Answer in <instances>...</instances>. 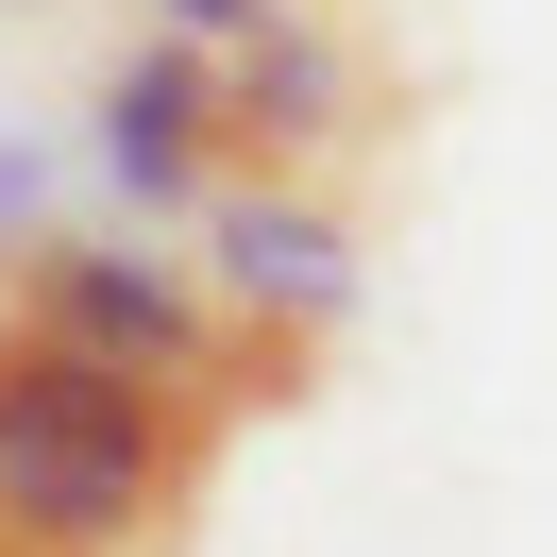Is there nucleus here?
Wrapping results in <instances>:
<instances>
[{
    "label": "nucleus",
    "instance_id": "obj_3",
    "mask_svg": "<svg viewBox=\"0 0 557 557\" xmlns=\"http://www.w3.org/2000/svg\"><path fill=\"white\" fill-rule=\"evenodd\" d=\"M203 51H220V152H237V170L338 186V170L388 152V85H372V51H355L321 0H271V17H237V35H203Z\"/></svg>",
    "mask_w": 557,
    "mask_h": 557
},
{
    "label": "nucleus",
    "instance_id": "obj_5",
    "mask_svg": "<svg viewBox=\"0 0 557 557\" xmlns=\"http://www.w3.org/2000/svg\"><path fill=\"white\" fill-rule=\"evenodd\" d=\"M85 170H102V203L136 220H186L237 152H220V51L203 35H152V51H119L102 85H85Z\"/></svg>",
    "mask_w": 557,
    "mask_h": 557
},
{
    "label": "nucleus",
    "instance_id": "obj_1",
    "mask_svg": "<svg viewBox=\"0 0 557 557\" xmlns=\"http://www.w3.org/2000/svg\"><path fill=\"white\" fill-rule=\"evenodd\" d=\"M220 440V406L51 338L0 287V557H186Z\"/></svg>",
    "mask_w": 557,
    "mask_h": 557
},
{
    "label": "nucleus",
    "instance_id": "obj_6",
    "mask_svg": "<svg viewBox=\"0 0 557 557\" xmlns=\"http://www.w3.org/2000/svg\"><path fill=\"white\" fill-rule=\"evenodd\" d=\"M35 220H51V152H35V136H0V237H35Z\"/></svg>",
    "mask_w": 557,
    "mask_h": 557
},
{
    "label": "nucleus",
    "instance_id": "obj_4",
    "mask_svg": "<svg viewBox=\"0 0 557 557\" xmlns=\"http://www.w3.org/2000/svg\"><path fill=\"white\" fill-rule=\"evenodd\" d=\"M186 237H203L186 271H203L220 305L253 321V338H287L305 372H321V338L355 321V287H372V271H355V220H338V186H287V170H220L203 203H186Z\"/></svg>",
    "mask_w": 557,
    "mask_h": 557
},
{
    "label": "nucleus",
    "instance_id": "obj_7",
    "mask_svg": "<svg viewBox=\"0 0 557 557\" xmlns=\"http://www.w3.org/2000/svg\"><path fill=\"white\" fill-rule=\"evenodd\" d=\"M170 35H237V17H271V0H152Z\"/></svg>",
    "mask_w": 557,
    "mask_h": 557
},
{
    "label": "nucleus",
    "instance_id": "obj_2",
    "mask_svg": "<svg viewBox=\"0 0 557 557\" xmlns=\"http://www.w3.org/2000/svg\"><path fill=\"white\" fill-rule=\"evenodd\" d=\"M0 287L35 305L51 338L119 355V372L186 388V406H220V422L305 406V355H287V338H253V321L220 305L186 253H136V237H69V220H35V237H0Z\"/></svg>",
    "mask_w": 557,
    "mask_h": 557
}]
</instances>
